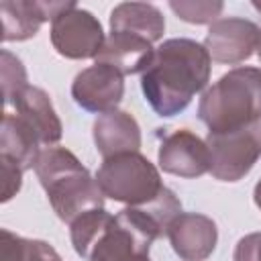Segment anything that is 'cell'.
Returning a JSON list of instances; mask_svg holds the SVG:
<instances>
[{
    "mask_svg": "<svg viewBox=\"0 0 261 261\" xmlns=\"http://www.w3.org/2000/svg\"><path fill=\"white\" fill-rule=\"evenodd\" d=\"M12 106L16 110V116H20L33 128L41 145H55L61 139L63 126L45 90L27 86L14 98Z\"/></svg>",
    "mask_w": 261,
    "mask_h": 261,
    "instance_id": "obj_13",
    "label": "cell"
},
{
    "mask_svg": "<svg viewBox=\"0 0 261 261\" xmlns=\"http://www.w3.org/2000/svg\"><path fill=\"white\" fill-rule=\"evenodd\" d=\"M257 55H259V61H261V39H259V45H257Z\"/></svg>",
    "mask_w": 261,
    "mask_h": 261,
    "instance_id": "obj_25",
    "label": "cell"
},
{
    "mask_svg": "<svg viewBox=\"0 0 261 261\" xmlns=\"http://www.w3.org/2000/svg\"><path fill=\"white\" fill-rule=\"evenodd\" d=\"M208 133H228L261 120V69L234 67L210 86L198 104Z\"/></svg>",
    "mask_w": 261,
    "mask_h": 261,
    "instance_id": "obj_3",
    "label": "cell"
},
{
    "mask_svg": "<svg viewBox=\"0 0 261 261\" xmlns=\"http://www.w3.org/2000/svg\"><path fill=\"white\" fill-rule=\"evenodd\" d=\"M2 261H61L59 253L45 241L22 239L2 228Z\"/></svg>",
    "mask_w": 261,
    "mask_h": 261,
    "instance_id": "obj_17",
    "label": "cell"
},
{
    "mask_svg": "<svg viewBox=\"0 0 261 261\" xmlns=\"http://www.w3.org/2000/svg\"><path fill=\"white\" fill-rule=\"evenodd\" d=\"M155 49L147 39L126 35V33H110L104 41L100 53L96 55V63L108 65L122 75L143 73L153 59Z\"/></svg>",
    "mask_w": 261,
    "mask_h": 261,
    "instance_id": "obj_14",
    "label": "cell"
},
{
    "mask_svg": "<svg viewBox=\"0 0 261 261\" xmlns=\"http://www.w3.org/2000/svg\"><path fill=\"white\" fill-rule=\"evenodd\" d=\"M232 261H261V232L243 237L234 247Z\"/></svg>",
    "mask_w": 261,
    "mask_h": 261,
    "instance_id": "obj_21",
    "label": "cell"
},
{
    "mask_svg": "<svg viewBox=\"0 0 261 261\" xmlns=\"http://www.w3.org/2000/svg\"><path fill=\"white\" fill-rule=\"evenodd\" d=\"M169 243L184 261H202L212 255L218 241L216 222L198 212H181L167 228Z\"/></svg>",
    "mask_w": 261,
    "mask_h": 261,
    "instance_id": "obj_10",
    "label": "cell"
},
{
    "mask_svg": "<svg viewBox=\"0 0 261 261\" xmlns=\"http://www.w3.org/2000/svg\"><path fill=\"white\" fill-rule=\"evenodd\" d=\"M27 71L22 61L10 51H2V96L4 104H12L14 98L27 88Z\"/></svg>",
    "mask_w": 261,
    "mask_h": 261,
    "instance_id": "obj_19",
    "label": "cell"
},
{
    "mask_svg": "<svg viewBox=\"0 0 261 261\" xmlns=\"http://www.w3.org/2000/svg\"><path fill=\"white\" fill-rule=\"evenodd\" d=\"M98 153L108 159L120 153H137L141 149L139 122L124 110H110L96 118L92 126Z\"/></svg>",
    "mask_w": 261,
    "mask_h": 261,
    "instance_id": "obj_12",
    "label": "cell"
},
{
    "mask_svg": "<svg viewBox=\"0 0 261 261\" xmlns=\"http://www.w3.org/2000/svg\"><path fill=\"white\" fill-rule=\"evenodd\" d=\"M261 39V31L255 22L247 18H220L210 24L204 47L210 59L218 63H241L253 55Z\"/></svg>",
    "mask_w": 261,
    "mask_h": 261,
    "instance_id": "obj_7",
    "label": "cell"
},
{
    "mask_svg": "<svg viewBox=\"0 0 261 261\" xmlns=\"http://www.w3.org/2000/svg\"><path fill=\"white\" fill-rule=\"evenodd\" d=\"M35 173L47 192L53 212L63 222H73L77 216L104 208V194L96 177L80 163V159L65 147H47L41 151Z\"/></svg>",
    "mask_w": 261,
    "mask_h": 261,
    "instance_id": "obj_2",
    "label": "cell"
},
{
    "mask_svg": "<svg viewBox=\"0 0 261 261\" xmlns=\"http://www.w3.org/2000/svg\"><path fill=\"white\" fill-rule=\"evenodd\" d=\"M210 173L220 181L243 179L261 157V120L228 133H208Z\"/></svg>",
    "mask_w": 261,
    "mask_h": 261,
    "instance_id": "obj_5",
    "label": "cell"
},
{
    "mask_svg": "<svg viewBox=\"0 0 261 261\" xmlns=\"http://www.w3.org/2000/svg\"><path fill=\"white\" fill-rule=\"evenodd\" d=\"M253 200H255V206L261 210V179L257 181V186H255V190H253Z\"/></svg>",
    "mask_w": 261,
    "mask_h": 261,
    "instance_id": "obj_22",
    "label": "cell"
},
{
    "mask_svg": "<svg viewBox=\"0 0 261 261\" xmlns=\"http://www.w3.org/2000/svg\"><path fill=\"white\" fill-rule=\"evenodd\" d=\"M0 165H2V202H8L10 198L16 196V192L22 186V169L6 157H0Z\"/></svg>",
    "mask_w": 261,
    "mask_h": 261,
    "instance_id": "obj_20",
    "label": "cell"
},
{
    "mask_svg": "<svg viewBox=\"0 0 261 261\" xmlns=\"http://www.w3.org/2000/svg\"><path fill=\"white\" fill-rule=\"evenodd\" d=\"M157 161L165 173L179 177H200L210 171L206 141L188 128H177L161 141Z\"/></svg>",
    "mask_w": 261,
    "mask_h": 261,
    "instance_id": "obj_9",
    "label": "cell"
},
{
    "mask_svg": "<svg viewBox=\"0 0 261 261\" xmlns=\"http://www.w3.org/2000/svg\"><path fill=\"white\" fill-rule=\"evenodd\" d=\"M73 2H2V41H27L37 35L45 20H53Z\"/></svg>",
    "mask_w": 261,
    "mask_h": 261,
    "instance_id": "obj_11",
    "label": "cell"
},
{
    "mask_svg": "<svg viewBox=\"0 0 261 261\" xmlns=\"http://www.w3.org/2000/svg\"><path fill=\"white\" fill-rule=\"evenodd\" d=\"M253 8H255V10H259V12H261V2H259V0H253Z\"/></svg>",
    "mask_w": 261,
    "mask_h": 261,
    "instance_id": "obj_24",
    "label": "cell"
},
{
    "mask_svg": "<svg viewBox=\"0 0 261 261\" xmlns=\"http://www.w3.org/2000/svg\"><path fill=\"white\" fill-rule=\"evenodd\" d=\"M104 41L100 20L75 2L51 20V45L61 57L96 59Z\"/></svg>",
    "mask_w": 261,
    "mask_h": 261,
    "instance_id": "obj_6",
    "label": "cell"
},
{
    "mask_svg": "<svg viewBox=\"0 0 261 261\" xmlns=\"http://www.w3.org/2000/svg\"><path fill=\"white\" fill-rule=\"evenodd\" d=\"M41 141L33 133V128L16 114L4 112L2 130H0V157L10 159L22 171L35 167L41 149Z\"/></svg>",
    "mask_w": 261,
    "mask_h": 261,
    "instance_id": "obj_16",
    "label": "cell"
},
{
    "mask_svg": "<svg viewBox=\"0 0 261 261\" xmlns=\"http://www.w3.org/2000/svg\"><path fill=\"white\" fill-rule=\"evenodd\" d=\"M169 8L186 22L192 24H206V22H216L218 14L222 12L224 4L222 2H210V0H171Z\"/></svg>",
    "mask_w": 261,
    "mask_h": 261,
    "instance_id": "obj_18",
    "label": "cell"
},
{
    "mask_svg": "<svg viewBox=\"0 0 261 261\" xmlns=\"http://www.w3.org/2000/svg\"><path fill=\"white\" fill-rule=\"evenodd\" d=\"M212 59L204 45L192 39H167L141 73L145 100L159 116H175L210 80Z\"/></svg>",
    "mask_w": 261,
    "mask_h": 261,
    "instance_id": "obj_1",
    "label": "cell"
},
{
    "mask_svg": "<svg viewBox=\"0 0 261 261\" xmlns=\"http://www.w3.org/2000/svg\"><path fill=\"white\" fill-rule=\"evenodd\" d=\"M165 31L161 10L147 2H122L110 12V33H126L149 43L159 41Z\"/></svg>",
    "mask_w": 261,
    "mask_h": 261,
    "instance_id": "obj_15",
    "label": "cell"
},
{
    "mask_svg": "<svg viewBox=\"0 0 261 261\" xmlns=\"http://www.w3.org/2000/svg\"><path fill=\"white\" fill-rule=\"evenodd\" d=\"M112 261H149V255H130L122 259H112Z\"/></svg>",
    "mask_w": 261,
    "mask_h": 261,
    "instance_id": "obj_23",
    "label": "cell"
},
{
    "mask_svg": "<svg viewBox=\"0 0 261 261\" xmlns=\"http://www.w3.org/2000/svg\"><path fill=\"white\" fill-rule=\"evenodd\" d=\"M96 184L104 198L128 206H143L163 192L159 169L139 151L104 159L96 171Z\"/></svg>",
    "mask_w": 261,
    "mask_h": 261,
    "instance_id": "obj_4",
    "label": "cell"
},
{
    "mask_svg": "<svg viewBox=\"0 0 261 261\" xmlns=\"http://www.w3.org/2000/svg\"><path fill=\"white\" fill-rule=\"evenodd\" d=\"M122 73L116 69L94 63L92 67L80 71L71 84V96L75 104L88 112H110L118 106L124 96Z\"/></svg>",
    "mask_w": 261,
    "mask_h": 261,
    "instance_id": "obj_8",
    "label": "cell"
}]
</instances>
